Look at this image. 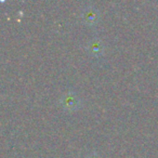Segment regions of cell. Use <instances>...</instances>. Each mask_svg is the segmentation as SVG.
<instances>
[{"label":"cell","mask_w":158,"mask_h":158,"mask_svg":"<svg viewBox=\"0 0 158 158\" xmlns=\"http://www.w3.org/2000/svg\"><path fill=\"white\" fill-rule=\"evenodd\" d=\"M61 103L63 105V107H65L68 110H75L80 106V101L74 93L64 94L61 100Z\"/></svg>","instance_id":"6da1fadb"},{"label":"cell","mask_w":158,"mask_h":158,"mask_svg":"<svg viewBox=\"0 0 158 158\" xmlns=\"http://www.w3.org/2000/svg\"><path fill=\"white\" fill-rule=\"evenodd\" d=\"M82 19H84L85 22H86L88 25H93L98 22V20H99V13H98V11L95 9L89 8V9H87L86 11L84 12Z\"/></svg>","instance_id":"7a4b0ae2"},{"label":"cell","mask_w":158,"mask_h":158,"mask_svg":"<svg viewBox=\"0 0 158 158\" xmlns=\"http://www.w3.org/2000/svg\"><path fill=\"white\" fill-rule=\"evenodd\" d=\"M89 50H90V53L94 54L95 56H99L103 53L104 51V46H103V42H101L100 40L94 39L92 41L89 42Z\"/></svg>","instance_id":"3957f363"},{"label":"cell","mask_w":158,"mask_h":158,"mask_svg":"<svg viewBox=\"0 0 158 158\" xmlns=\"http://www.w3.org/2000/svg\"><path fill=\"white\" fill-rule=\"evenodd\" d=\"M93 158H95V157H93Z\"/></svg>","instance_id":"277c9868"}]
</instances>
